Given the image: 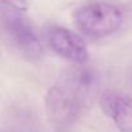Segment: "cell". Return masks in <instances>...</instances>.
Instances as JSON below:
<instances>
[{"label":"cell","mask_w":132,"mask_h":132,"mask_svg":"<svg viewBox=\"0 0 132 132\" xmlns=\"http://www.w3.org/2000/svg\"><path fill=\"white\" fill-rule=\"evenodd\" d=\"M74 22L84 35L101 39L119 30L123 23V14L114 4L96 2L78 8L74 13Z\"/></svg>","instance_id":"1"},{"label":"cell","mask_w":132,"mask_h":132,"mask_svg":"<svg viewBox=\"0 0 132 132\" xmlns=\"http://www.w3.org/2000/svg\"><path fill=\"white\" fill-rule=\"evenodd\" d=\"M22 11L9 9L4 14V26L14 45L31 60H36L42 54V44Z\"/></svg>","instance_id":"2"},{"label":"cell","mask_w":132,"mask_h":132,"mask_svg":"<svg viewBox=\"0 0 132 132\" xmlns=\"http://www.w3.org/2000/svg\"><path fill=\"white\" fill-rule=\"evenodd\" d=\"M83 102L84 101L62 80L53 86L47 95L48 114L60 124L73 120Z\"/></svg>","instance_id":"3"},{"label":"cell","mask_w":132,"mask_h":132,"mask_svg":"<svg viewBox=\"0 0 132 132\" xmlns=\"http://www.w3.org/2000/svg\"><path fill=\"white\" fill-rule=\"evenodd\" d=\"M48 40L52 49L66 60L74 61L77 63H83L88 60V49L86 42L78 34L68 29H51L48 34Z\"/></svg>","instance_id":"4"},{"label":"cell","mask_w":132,"mask_h":132,"mask_svg":"<svg viewBox=\"0 0 132 132\" xmlns=\"http://www.w3.org/2000/svg\"><path fill=\"white\" fill-rule=\"evenodd\" d=\"M100 104L120 132H132V98L115 91H105Z\"/></svg>","instance_id":"5"},{"label":"cell","mask_w":132,"mask_h":132,"mask_svg":"<svg viewBox=\"0 0 132 132\" xmlns=\"http://www.w3.org/2000/svg\"><path fill=\"white\" fill-rule=\"evenodd\" d=\"M0 3L5 5L9 9H17V11H25L27 8V4L25 0H0Z\"/></svg>","instance_id":"6"}]
</instances>
